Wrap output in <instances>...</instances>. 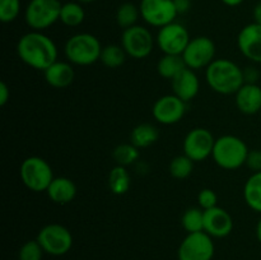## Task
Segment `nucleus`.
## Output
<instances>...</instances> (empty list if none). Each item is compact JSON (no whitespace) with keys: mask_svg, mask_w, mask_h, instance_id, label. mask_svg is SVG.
<instances>
[{"mask_svg":"<svg viewBox=\"0 0 261 260\" xmlns=\"http://www.w3.org/2000/svg\"><path fill=\"white\" fill-rule=\"evenodd\" d=\"M173 2H175V7L178 14H185L190 10L191 0H173Z\"/></svg>","mask_w":261,"mask_h":260,"instance_id":"37","label":"nucleus"},{"mask_svg":"<svg viewBox=\"0 0 261 260\" xmlns=\"http://www.w3.org/2000/svg\"><path fill=\"white\" fill-rule=\"evenodd\" d=\"M126 56L127 54L125 53V50L122 48L121 45L110 43V45L103 46V48H102L99 61H101L106 68L117 69L125 63Z\"/></svg>","mask_w":261,"mask_h":260,"instance_id":"26","label":"nucleus"},{"mask_svg":"<svg viewBox=\"0 0 261 260\" xmlns=\"http://www.w3.org/2000/svg\"><path fill=\"white\" fill-rule=\"evenodd\" d=\"M154 43L152 32L144 25L135 24L122 31L121 46L127 56L133 59L140 60L148 58L152 54Z\"/></svg>","mask_w":261,"mask_h":260,"instance_id":"8","label":"nucleus"},{"mask_svg":"<svg viewBox=\"0 0 261 260\" xmlns=\"http://www.w3.org/2000/svg\"><path fill=\"white\" fill-rule=\"evenodd\" d=\"M18 58L31 68L45 71L58 60L55 42L41 31L24 33L17 43Z\"/></svg>","mask_w":261,"mask_h":260,"instance_id":"1","label":"nucleus"},{"mask_svg":"<svg viewBox=\"0 0 261 260\" xmlns=\"http://www.w3.org/2000/svg\"><path fill=\"white\" fill-rule=\"evenodd\" d=\"M186 114V102L175 94H165L154 102L152 115L157 122L162 125L177 124Z\"/></svg>","mask_w":261,"mask_h":260,"instance_id":"14","label":"nucleus"},{"mask_svg":"<svg viewBox=\"0 0 261 260\" xmlns=\"http://www.w3.org/2000/svg\"><path fill=\"white\" fill-rule=\"evenodd\" d=\"M185 61H184L182 55H168L163 54L162 58L158 60L157 71L162 78L172 81L182 69H185Z\"/></svg>","mask_w":261,"mask_h":260,"instance_id":"23","label":"nucleus"},{"mask_svg":"<svg viewBox=\"0 0 261 260\" xmlns=\"http://www.w3.org/2000/svg\"><path fill=\"white\" fill-rule=\"evenodd\" d=\"M237 46L242 55L255 64H261V25L250 23L240 31Z\"/></svg>","mask_w":261,"mask_h":260,"instance_id":"15","label":"nucleus"},{"mask_svg":"<svg viewBox=\"0 0 261 260\" xmlns=\"http://www.w3.org/2000/svg\"><path fill=\"white\" fill-rule=\"evenodd\" d=\"M139 10L143 20L157 28L175 22L178 15L173 0H140Z\"/></svg>","mask_w":261,"mask_h":260,"instance_id":"12","label":"nucleus"},{"mask_svg":"<svg viewBox=\"0 0 261 260\" xmlns=\"http://www.w3.org/2000/svg\"><path fill=\"white\" fill-rule=\"evenodd\" d=\"M158 138H160V132L155 125L149 124V122H142L132 130L130 143L139 149H144V148L154 144Z\"/></svg>","mask_w":261,"mask_h":260,"instance_id":"21","label":"nucleus"},{"mask_svg":"<svg viewBox=\"0 0 261 260\" xmlns=\"http://www.w3.org/2000/svg\"><path fill=\"white\" fill-rule=\"evenodd\" d=\"M130 184H132V180H130L126 167L116 165L114 168H111L109 173V188L112 194L124 195L129 191Z\"/></svg>","mask_w":261,"mask_h":260,"instance_id":"24","label":"nucleus"},{"mask_svg":"<svg viewBox=\"0 0 261 260\" xmlns=\"http://www.w3.org/2000/svg\"><path fill=\"white\" fill-rule=\"evenodd\" d=\"M244 199L250 209L261 214V171L252 173L245 183Z\"/></svg>","mask_w":261,"mask_h":260,"instance_id":"22","label":"nucleus"},{"mask_svg":"<svg viewBox=\"0 0 261 260\" xmlns=\"http://www.w3.org/2000/svg\"><path fill=\"white\" fill-rule=\"evenodd\" d=\"M75 2L81 3V4H89V3H93L96 2V0H75Z\"/></svg>","mask_w":261,"mask_h":260,"instance_id":"41","label":"nucleus"},{"mask_svg":"<svg viewBox=\"0 0 261 260\" xmlns=\"http://www.w3.org/2000/svg\"><path fill=\"white\" fill-rule=\"evenodd\" d=\"M63 4L60 0H30L24 10V20L32 31H45L60 20Z\"/></svg>","mask_w":261,"mask_h":260,"instance_id":"6","label":"nucleus"},{"mask_svg":"<svg viewBox=\"0 0 261 260\" xmlns=\"http://www.w3.org/2000/svg\"><path fill=\"white\" fill-rule=\"evenodd\" d=\"M102 48L103 47L96 36L82 32L68 38L64 46V54L73 65L88 66L99 61Z\"/></svg>","mask_w":261,"mask_h":260,"instance_id":"4","label":"nucleus"},{"mask_svg":"<svg viewBox=\"0 0 261 260\" xmlns=\"http://www.w3.org/2000/svg\"><path fill=\"white\" fill-rule=\"evenodd\" d=\"M216 252L213 237L206 232L188 233L177 250L178 260H212Z\"/></svg>","mask_w":261,"mask_h":260,"instance_id":"9","label":"nucleus"},{"mask_svg":"<svg viewBox=\"0 0 261 260\" xmlns=\"http://www.w3.org/2000/svg\"><path fill=\"white\" fill-rule=\"evenodd\" d=\"M216 138L211 130L205 127H194L186 134L184 139V154L188 155L194 162H201L211 157L213 153Z\"/></svg>","mask_w":261,"mask_h":260,"instance_id":"13","label":"nucleus"},{"mask_svg":"<svg viewBox=\"0 0 261 260\" xmlns=\"http://www.w3.org/2000/svg\"><path fill=\"white\" fill-rule=\"evenodd\" d=\"M43 76L48 86L61 89L66 88L73 83L75 78V71H74L73 64L69 61L56 60L53 65H50L43 71Z\"/></svg>","mask_w":261,"mask_h":260,"instance_id":"19","label":"nucleus"},{"mask_svg":"<svg viewBox=\"0 0 261 260\" xmlns=\"http://www.w3.org/2000/svg\"><path fill=\"white\" fill-rule=\"evenodd\" d=\"M221 2L223 3L224 5H227V7H239V5H241L245 0H221Z\"/></svg>","mask_w":261,"mask_h":260,"instance_id":"39","label":"nucleus"},{"mask_svg":"<svg viewBox=\"0 0 261 260\" xmlns=\"http://www.w3.org/2000/svg\"><path fill=\"white\" fill-rule=\"evenodd\" d=\"M234 103L244 115H255L261 111V87L259 84L245 83L234 93Z\"/></svg>","mask_w":261,"mask_h":260,"instance_id":"18","label":"nucleus"},{"mask_svg":"<svg viewBox=\"0 0 261 260\" xmlns=\"http://www.w3.org/2000/svg\"><path fill=\"white\" fill-rule=\"evenodd\" d=\"M216 43L206 36L191 38L188 47L182 53L185 65L193 70L208 68L216 60Z\"/></svg>","mask_w":261,"mask_h":260,"instance_id":"10","label":"nucleus"},{"mask_svg":"<svg viewBox=\"0 0 261 260\" xmlns=\"http://www.w3.org/2000/svg\"><path fill=\"white\" fill-rule=\"evenodd\" d=\"M181 226L188 233L204 231V211L200 206H191L184 212Z\"/></svg>","mask_w":261,"mask_h":260,"instance_id":"27","label":"nucleus"},{"mask_svg":"<svg viewBox=\"0 0 261 260\" xmlns=\"http://www.w3.org/2000/svg\"><path fill=\"white\" fill-rule=\"evenodd\" d=\"M43 251L53 256H63L73 247V235L60 223H50L43 226L36 237Z\"/></svg>","mask_w":261,"mask_h":260,"instance_id":"7","label":"nucleus"},{"mask_svg":"<svg viewBox=\"0 0 261 260\" xmlns=\"http://www.w3.org/2000/svg\"><path fill=\"white\" fill-rule=\"evenodd\" d=\"M112 157H114L115 162L119 166H126L134 165L140 157L139 148L135 147L132 143H124V144H119L114 150H112Z\"/></svg>","mask_w":261,"mask_h":260,"instance_id":"29","label":"nucleus"},{"mask_svg":"<svg viewBox=\"0 0 261 260\" xmlns=\"http://www.w3.org/2000/svg\"><path fill=\"white\" fill-rule=\"evenodd\" d=\"M233 229V219L226 209L221 206L204 211V232L213 239L227 237Z\"/></svg>","mask_w":261,"mask_h":260,"instance_id":"16","label":"nucleus"},{"mask_svg":"<svg viewBox=\"0 0 261 260\" xmlns=\"http://www.w3.org/2000/svg\"><path fill=\"white\" fill-rule=\"evenodd\" d=\"M20 13V0H0V20L10 23L18 18Z\"/></svg>","mask_w":261,"mask_h":260,"instance_id":"32","label":"nucleus"},{"mask_svg":"<svg viewBox=\"0 0 261 260\" xmlns=\"http://www.w3.org/2000/svg\"><path fill=\"white\" fill-rule=\"evenodd\" d=\"M246 166L254 172H260L261 171V149L250 150L247 154Z\"/></svg>","mask_w":261,"mask_h":260,"instance_id":"34","label":"nucleus"},{"mask_svg":"<svg viewBox=\"0 0 261 260\" xmlns=\"http://www.w3.org/2000/svg\"><path fill=\"white\" fill-rule=\"evenodd\" d=\"M19 176L23 185L35 193L47 190L55 178L50 163L38 155H31L20 163Z\"/></svg>","mask_w":261,"mask_h":260,"instance_id":"5","label":"nucleus"},{"mask_svg":"<svg viewBox=\"0 0 261 260\" xmlns=\"http://www.w3.org/2000/svg\"><path fill=\"white\" fill-rule=\"evenodd\" d=\"M244 79L245 83L256 84L260 79V71L255 66H247L244 69Z\"/></svg>","mask_w":261,"mask_h":260,"instance_id":"35","label":"nucleus"},{"mask_svg":"<svg viewBox=\"0 0 261 260\" xmlns=\"http://www.w3.org/2000/svg\"><path fill=\"white\" fill-rule=\"evenodd\" d=\"M252 15H254V22L257 23V24L261 25V0L255 5L254 12H252Z\"/></svg>","mask_w":261,"mask_h":260,"instance_id":"38","label":"nucleus"},{"mask_svg":"<svg viewBox=\"0 0 261 260\" xmlns=\"http://www.w3.org/2000/svg\"><path fill=\"white\" fill-rule=\"evenodd\" d=\"M191 37L185 25L172 22L158 30L155 36V43L163 54L168 55H182L188 47Z\"/></svg>","mask_w":261,"mask_h":260,"instance_id":"11","label":"nucleus"},{"mask_svg":"<svg viewBox=\"0 0 261 260\" xmlns=\"http://www.w3.org/2000/svg\"><path fill=\"white\" fill-rule=\"evenodd\" d=\"M139 17V7H137L133 3H122L116 10V23L122 30H126V28L137 24Z\"/></svg>","mask_w":261,"mask_h":260,"instance_id":"28","label":"nucleus"},{"mask_svg":"<svg viewBox=\"0 0 261 260\" xmlns=\"http://www.w3.org/2000/svg\"><path fill=\"white\" fill-rule=\"evenodd\" d=\"M250 149L245 140L232 134L222 135L214 143L212 158L223 170L233 171L246 165Z\"/></svg>","mask_w":261,"mask_h":260,"instance_id":"3","label":"nucleus"},{"mask_svg":"<svg viewBox=\"0 0 261 260\" xmlns=\"http://www.w3.org/2000/svg\"><path fill=\"white\" fill-rule=\"evenodd\" d=\"M198 204L203 211H208L218 205V196L216 191L209 188L201 189L198 194Z\"/></svg>","mask_w":261,"mask_h":260,"instance_id":"33","label":"nucleus"},{"mask_svg":"<svg viewBox=\"0 0 261 260\" xmlns=\"http://www.w3.org/2000/svg\"><path fill=\"white\" fill-rule=\"evenodd\" d=\"M86 12L78 2H69L63 4L60 12V22L66 27H78L84 22Z\"/></svg>","mask_w":261,"mask_h":260,"instance_id":"25","label":"nucleus"},{"mask_svg":"<svg viewBox=\"0 0 261 260\" xmlns=\"http://www.w3.org/2000/svg\"><path fill=\"white\" fill-rule=\"evenodd\" d=\"M205 79L216 93L234 94L245 84L244 69L229 59H216L205 69Z\"/></svg>","mask_w":261,"mask_h":260,"instance_id":"2","label":"nucleus"},{"mask_svg":"<svg viewBox=\"0 0 261 260\" xmlns=\"http://www.w3.org/2000/svg\"><path fill=\"white\" fill-rule=\"evenodd\" d=\"M194 161L191 158H189L186 154H180L176 155L175 158H172L168 166V171H170V175L172 177L177 178V180H184V178H188L189 176L193 173L194 171Z\"/></svg>","mask_w":261,"mask_h":260,"instance_id":"30","label":"nucleus"},{"mask_svg":"<svg viewBox=\"0 0 261 260\" xmlns=\"http://www.w3.org/2000/svg\"><path fill=\"white\" fill-rule=\"evenodd\" d=\"M255 233H256L257 240H259V242L261 244V217H260L259 221H257V223H256V229H255Z\"/></svg>","mask_w":261,"mask_h":260,"instance_id":"40","label":"nucleus"},{"mask_svg":"<svg viewBox=\"0 0 261 260\" xmlns=\"http://www.w3.org/2000/svg\"><path fill=\"white\" fill-rule=\"evenodd\" d=\"M43 251L42 246L37 240H30L20 246L18 251V260H42Z\"/></svg>","mask_w":261,"mask_h":260,"instance_id":"31","label":"nucleus"},{"mask_svg":"<svg viewBox=\"0 0 261 260\" xmlns=\"http://www.w3.org/2000/svg\"><path fill=\"white\" fill-rule=\"evenodd\" d=\"M10 98V89L5 82L0 83V106H5Z\"/></svg>","mask_w":261,"mask_h":260,"instance_id":"36","label":"nucleus"},{"mask_svg":"<svg viewBox=\"0 0 261 260\" xmlns=\"http://www.w3.org/2000/svg\"><path fill=\"white\" fill-rule=\"evenodd\" d=\"M171 87H172V93L188 103L198 96L200 91V81L195 70L186 66L171 81Z\"/></svg>","mask_w":261,"mask_h":260,"instance_id":"17","label":"nucleus"},{"mask_svg":"<svg viewBox=\"0 0 261 260\" xmlns=\"http://www.w3.org/2000/svg\"><path fill=\"white\" fill-rule=\"evenodd\" d=\"M48 199L59 205H65L73 201L76 196V185L71 178L59 176L51 181L46 190Z\"/></svg>","mask_w":261,"mask_h":260,"instance_id":"20","label":"nucleus"}]
</instances>
